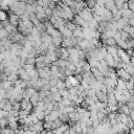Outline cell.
Here are the masks:
<instances>
[{
  "instance_id": "39",
  "label": "cell",
  "mask_w": 134,
  "mask_h": 134,
  "mask_svg": "<svg viewBox=\"0 0 134 134\" xmlns=\"http://www.w3.org/2000/svg\"><path fill=\"white\" fill-rule=\"evenodd\" d=\"M120 18H121V12H120V9H118L116 13L113 14V19H114L115 21H117V20L120 19Z\"/></svg>"
},
{
  "instance_id": "52",
  "label": "cell",
  "mask_w": 134,
  "mask_h": 134,
  "mask_svg": "<svg viewBox=\"0 0 134 134\" xmlns=\"http://www.w3.org/2000/svg\"><path fill=\"white\" fill-rule=\"evenodd\" d=\"M25 3L26 4H35L36 3V0H25Z\"/></svg>"
},
{
  "instance_id": "19",
  "label": "cell",
  "mask_w": 134,
  "mask_h": 134,
  "mask_svg": "<svg viewBox=\"0 0 134 134\" xmlns=\"http://www.w3.org/2000/svg\"><path fill=\"white\" fill-rule=\"evenodd\" d=\"M68 57H69L68 49H67V48H65V47H62V46H61V54H60V58L67 60V59H68Z\"/></svg>"
},
{
  "instance_id": "12",
  "label": "cell",
  "mask_w": 134,
  "mask_h": 134,
  "mask_svg": "<svg viewBox=\"0 0 134 134\" xmlns=\"http://www.w3.org/2000/svg\"><path fill=\"white\" fill-rule=\"evenodd\" d=\"M29 100H30V103H31V105H32L34 107H36V106H37L38 102L40 100V99H39V94H38V91H37L36 93H34V94L30 96Z\"/></svg>"
},
{
  "instance_id": "10",
  "label": "cell",
  "mask_w": 134,
  "mask_h": 134,
  "mask_svg": "<svg viewBox=\"0 0 134 134\" xmlns=\"http://www.w3.org/2000/svg\"><path fill=\"white\" fill-rule=\"evenodd\" d=\"M103 17H104V20H105V21H109V22H110V21L113 19V14H112V12H111L110 9L106 8V10H105Z\"/></svg>"
},
{
  "instance_id": "14",
  "label": "cell",
  "mask_w": 134,
  "mask_h": 134,
  "mask_svg": "<svg viewBox=\"0 0 134 134\" xmlns=\"http://www.w3.org/2000/svg\"><path fill=\"white\" fill-rule=\"evenodd\" d=\"M97 26H98V22L96 20H94V19H92V20H90L88 22V27L90 29H92V30H96L97 29Z\"/></svg>"
},
{
  "instance_id": "46",
  "label": "cell",
  "mask_w": 134,
  "mask_h": 134,
  "mask_svg": "<svg viewBox=\"0 0 134 134\" xmlns=\"http://www.w3.org/2000/svg\"><path fill=\"white\" fill-rule=\"evenodd\" d=\"M83 100H84V97H83V96H81V95H77V98L75 99V102H74V104L79 106V105H80V104H81V103H82Z\"/></svg>"
},
{
  "instance_id": "25",
  "label": "cell",
  "mask_w": 134,
  "mask_h": 134,
  "mask_svg": "<svg viewBox=\"0 0 134 134\" xmlns=\"http://www.w3.org/2000/svg\"><path fill=\"white\" fill-rule=\"evenodd\" d=\"M29 113H30V112H28V111H26V110L20 109V110H19V118H26Z\"/></svg>"
},
{
  "instance_id": "50",
  "label": "cell",
  "mask_w": 134,
  "mask_h": 134,
  "mask_svg": "<svg viewBox=\"0 0 134 134\" xmlns=\"http://www.w3.org/2000/svg\"><path fill=\"white\" fill-rule=\"evenodd\" d=\"M133 51H134V49H133V48H127V49H126V52H127V53H128L130 57H132Z\"/></svg>"
},
{
  "instance_id": "13",
  "label": "cell",
  "mask_w": 134,
  "mask_h": 134,
  "mask_svg": "<svg viewBox=\"0 0 134 134\" xmlns=\"http://www.w3.org/2000/svg\"><path fill=\"white\" fill-rule=\"evenodd\" d=\"M122 30H124V31H126V32H128L131 37H133V36H134V27H133L132 25H130V24L125 25V27L122 28Z\"/></svg>"
},
{
  "instance_id": "24",
  "label": "cell",
  "mask_w": 134,
  "mask_h": 134,
  "mask_svg": "<svg viewBox=\"0 0 134 134\" xmlns=\"http://www.w3.org/2000/svg\"><path fill=\"white\" fill-rule=\"evenodd\" d=\"M4 111H10L12 110V102L7 98L6 99V102H5V104H4V106H3V108H2Z\"/></svg>"
},
{
  "instance_id": "32",
  "label": "cell",
  "mask_w": 134,
  "mask_h": 134,
  "mask_svg": "<svg viewBox=\"0 0 134 134\" xmlns=\"http://www.w3.org/2000/svg\"><path fill=\"white\" fill-rule=\"evenodd\" d=\"M133 88H134V82H133L132 80L127 81V82H126V89H128V90L130 91V90H132Z\"/></svg>"
},
{
  "instance_id": "8",
  "label": "cell",
  "mask_w": 134,
  "mask_h": 134,
  "mask_svg": "<svg viewBox=\"0 0 134 134\" xmlns=\"http://www.w3.org/2000/svg\"><path fill=\"white\" fill-rule=\"evenodd\" d=\"M61 46L62 47H65V48H70V47H73L74 45L72 44V41H71L70 38H63L62 43H61Z\"/></svg>"
},
{
  "instance_id": "1",
  "label": "cell",
  "mask_w": 134,
  "mask_h": 134,
  "mask_svg": "<svg viewBox=\"0 0 134 134\" xmlns=\"http://www.w3.org/2000/svg\"><path fill=\"white\" fill-rule=\"evenodd\" d=\"M79 15L85 20V21H87V22H89L90 20H92L93 19V14H92V10H91V8H89L88 6H86L85 8H83L80 13H79Z\"/></svg>"
},
{
  "instance_id": "36",
  "label": "cell",
  "mask_w": 134,
  "mask_h": 134,
  "mask_svg": "<svg viewBox=\"0 0 134 134\" xmlns=\"http://www.w3.org/2000/svg\"><path fill=\"white\" fill-rule=\"evenodd\" d=\"M44 13H45L46 17H47V18H49V17L52 15V8H50L49 6H47V7H45V9H44Z\"/></svg>"
},
{
  "instance_id": "6",
  "label": "cell",
  "mask_w": 134,
  "mask_h": 134,
  "mask_svg": "<svg viewBox=\"0 0 134 134\" xmlns=\"http://www.w3.org/2000/svg\"><path fill=\"white\" fill-rule=\"evenodd\" d=\"M60 32H61V35H62L63 38H71V37H73L72 31H71L69 28H67L66 26L63 27V28L60 30Z\"/></svg>"
},
{
  "instance_id": "23",
  "label": "cell",
  "mask_w": 134,
  "mask_h": 134,
  "mask_svg": "<svg viewBox=\"0 0 134 134\" xmlns=\"http://www.w3.org/2000/svg\"><path fill=\"white\" fill-rule=\"evenodd\" d=\"M12 109H13V110H17V111H19V110L21 109V104H20V102H19V100H15V102H13V103H12Z\"/></svg>"
},
{
  "instance_id": "41",
  "label": "cell",
  "mask_w": 134,
  "mask_h": 134,
  "mask_svg": "<svg viewBox=\"0 0 134 134\" xmlns=\"http://www.w3.org/2000/svg\"><path fill=\"white\" fill-rule=\"evenodd\" d=\"M7 124H8V121H7V118H6V117H2V118H0V126H1V128L6 127Z\"/></svg>"
},
{
  "instance_id": "48",
  "label": "cell",
  "mask_w": 134,
  "mask_h": 134,
  "mask_svg": "<svg viewBox=\"0 0 134 134\" xmlns=\"http://www.w3.org/2000/svg\"><path fill=\"white\" fill-rule=\"evenodd\" d=\"M98 89H99L100 91H103V92H106V93H107V86H106L105 84H103V83H102V84L99 85V88H98Z\"/></svg>"
},
{
  "instance_id": "20",
  "label": "cell",
  "mask_w": 134,
  "mask_h": 134,
  "mask_svg": "<svg viewBox=\"0 0 134 134\" xmlns=\"http://www.w3.org/2000/svg\"><path fill=\"white\" fill-rule=\"evenodd\" d=\"M118 111H119V112H122V113H125V114L130 115V108H129L126 104L122 105L121 107H119V108H118Z\"/></svg>"
},
{
  "instance_id": "43",
  "label": "cell",
  "mask_w": 134,
  "mask_h": 134,
  "mask_svg": "<svg viewBox=\"0 0 134 134\" xmlns=\"http://www.w3.org/2000/svg\"><path fill=\"white\" fill-rule=\"evenodd\" d=\"M86 3H87V6H88L89 8H92V7H94V5L96 4L95 0H86Z\"/></svg>"
},
{
  "instance_id": "56",
  "label": "cell",
  "mask_w": 134,
  "mask_h": 134,
  "mask_svg": "<svg viewBox=\"0 0 134 134\" xmlns=\"http://www.w3.org/2000/svg\"><path fill=\"white\" fill-rule=\"evenodd\" d=\"M0 82H1V81H0Z\"/></svg>"
},
{
  "instance_id": "5",
  "label": "cell",
  "mask_w": 134,
  "mask_h": 134,
  "mask_svg": "<svg viewBox=\"0 0 134 134\" xmlns=\"http://www.w3.org/2000/svg\"><path fill=\"white\" fill-rule=\"evenodd\" d=\"M120 12H121V17H125V18H128V19H131V18L134 17V13L130 8H126V9L121 8Z\"/></svg>"
},
{
  "instance_id": "18",
  "label": "cell",
  "mask_w": 134,
  "mask_h": 134,
  "mask_svg": "<svg viewBox=\"0 0 134 134\" xmlns=\"http://www.w3.org/2000/svg\"><path fill=\"white\" fill-rule=\"evenodd\" d=\"M28 73H29V76L31 80H38L39 79V72H38V69L36 67L32 70H30Z\"/></svg>"
},
{
  "instance_id": "44",
  "label": "cell",
  "mask_w": 134,
  "mask_h": 134,
  "mask_svg": "<svg viewBox=\"0 0 134 134\" xmlns=\"http://www.w3.org/2000/svg\"><path fill=\"white\" fill-rule=\"evenodd\" d=\"M70 94H77V87L76 86H72L70 89H68Z\"/></svg>"
},
{
  "instance_id": "31",
  "label": "cell",
  "mask_w": 134,
  "mask_h": 134,
  "mask_svg": "<svg viewBox=\"0 0 134 134\" xmlns=\"http://www.w3.org/2000/svg\"><path fill=\"white\" fill-rule=\"evenodd\" d=\"M52 98H53L54 102H61V100H62V96H61V94H60L59 91L52 93Z\"/></svg>"
},
{
  "instance_id": "7",
  "label": "cell",
  "mask_w": 134,
  "mask_h": 134,
  "mask_svg": "<svg viewBox=\"0 0 134 134\" xmlns=\"http://www.w3.org/2000/svg\"><path fill=\"white\" fill-rule=\"evenodd\" d=\"M73 37L75 38H81V39H84V32H83V27L82 26H77L73 31Z\"/></svg>"
},
{
  "instance_id": "55",
  "label": "cell",
  "mask_w": 134,
  "mask_h": 134,
  "mask_svg": "<svg viewBox=\"0 0 134 134\" xmlns=\"http://www.w3.org/2000/svg\"><path fill=\"white\" fill-rule=\"evenodd\" d=\"M0 130H1V126H0Z\"/></svg>"
},
{
  "instance_id": "49",
  "label": "cell",
  "mask_w": 134,
  "mask_h": 134,
  "mask_svg": "<svg viewBox=\"0 0 134 134\" xmlns=\"http://www.w3.org/2000/svg\"><path fill=\"white\" fill-rule=\"evenodd\" d=\"M65 87H66V89H70V88L72 87V84H71L67 79L65 80Z\"/></svg>"
},
{
  "instance_id": "53",
  "label": "cell",
  "mask_w": 134,
  "mask_h": 134,
  "mask_svg": "<svg viewBox=\"0 0 134 134\" xmlns=\"http://www.w3.org/2000/svg\"><path fill=\"white\" fill-rule=\"evenodd\" d=\"M131 80L134 82V73H133V74H131Z\"/></svg>"
},
{
  "instance_id": "28",
  "label": "cell",
  "mask_w": 134,
  "mask_h": 134,
  "mask_svg": "<svg viewBox=\"0 0 134 134\" xmlns=\"http://www.w3.org/2000/svg\"><path fill=\"white\" fill-rule=\"evenodd\" d=\"M57 88L59 90H62V89H65V81L63 80H58V83H57Z\"/></svg>"
},
{
  "instance_id": "22",
  "label": "cell",
  "mask_w": 134,
  "mask_h": 134,
  "mask_svg": "<svg viewBox=\"0 0 134 134\" xmlns=\"http://www.w3.org/2000/svg\"><path fill=\"white\" fill-rule=\"evenodd\" d=\"M116 45H117L118 47L122 48V49H127V48H128V46H127V42L124 41V40H121V39H119L118 41H116Z\"/></svg>"
},
{
  "instance_id": "38",
  "label": "cell",
  "mask_w": 134,
  "mask_h": 134,
  "mask_svg": "<svg viewBox=\"0 0 134 134\" xmlns=\"http://www.w3.org/2000/svg\"><path fill=\"white\" fill-rule=\"evenodd\" d=\"M1 82L3 83V87H4V89H7V88H9V87L13 86V83H12L10 81H8V80H6V81H1Z\"/></svg>"
},
{
  "instance_id": "51",
  "label": "cell",
  "mask_w": 134,
  "mask_h": 134,
  "mask_svg": "<svg viewBox=\"0 0 134 134\" xmlns=\"http://www.w3.org/2000/svg\"><path fill=\"white\" fill-rule=\"evenodd\" d=\"M61 1H62L64 4H66V5H68V6H69V5L71 4V1H72V0H61Z\"/></svg>"
},
{
  "instance_id": "27",
  "label": "cell",
  "mask_w": 134,
  "mask_h": 134,
  "mask_svg": "<svg viewBox=\"0 0 134 134\" xmlns=\"http://www.w3.org/2000/svg\"><path fill=\"white\" fill-rule=\"evenodd\" d=\"M62 104L64 106H70V105L73 104V102L69 97H62Z\"/></svg>"
},
{
  "instance_id": "15",
  "label": "cell",
  "mask_w": 134,
  "mask_h": 134,
  "mask_svg": "<svg viewBox=\"0 0 134 134\" xmlns=\"http://www.w3.org/2000/svg\"><path fill=\"white\" fill-rule=\"evenodd\" d=\"M65 26L67 27V28H69L71 31H73L76 27H77V25L73 22V20H68V21H66V24H65Z\"/></svg>"
},
{
  "instance_id": "17",
  "label": "cell",
  "mask_w": 134,
  "mask_h": 134,
  "mask_svg": "<svg viewBox=\"0 0 134 134\" xmlns=\"http://www.w3.org/2000/svg\"><path fill=\"white\" fill-rule=\"evenodd\" d=\"M62 40H63V37H52L51 43L53 45H55L57 47H60L61 46V43H62Z\"/></svg>"
},
{
  "instance_id": "30",
  "label": "cell",
  "mask_w": 134,
  "mask_h": 134,
  "mask_svg": "<svg viewBox=\"0 0 134 134\" xmlns=\"http://www.w3.org/2000/svg\"><path fill=\"white\" fill-rule=\"evenodd\" d=\"M38 94H39L40 100H44L46 98V91L45 90H38Z\"/></svg>"
},
{
  "instance_id": "4",
  "label": "cell",
  "mask_w": 134,
  "mask_h": 134,
  "mask_svg": "<svg viewBox=\"0 0 134 134\" xmlns=\"http://www.w3.org/2000/svg\"><path fill=\"white\" fill-rule=\"evenodd\" d=\"M10 39H12V41H13V42H17V43H20L21 41H23V40L25 39V36H24L22 32H20V31H17L15 35H13V36L10 37Z\"/></svg>"
},
{
  "instance_id": "29",
  "label": "cell",
  "mask_w": 134,
  "mask_h": 134,
  "mask_svg": "<svg viewBox=\"0 0 134 134\" xmlns=\"http://www.w3.org/2000/svg\"><path fill=\"white\" fill-rule=\"evenodd\" d=\"M129 38H131V36H130L128 32H126V31H124V30H120V39H121V40L127 41Z\"/></svg>"
},
{
  "instance_id": "42",
  "label": "cell",
  "mask_w": 134,
  "mask_h": 134,
  "mask_svg": "<svg viewBox=\"0 0 134 134\" xmlns=\"http://www.w3.org/2000/svg\"><path fill=\"white\" fill-rule=\"evenodd\" d=\"M35 67H36L35 65H30V64H24V66H23V68H24L27 72H29L30 70H32Z\"/></svg>"
},
{
  "instance_id": "11",
  "label": "cell",
  "mask_w": 134,
  "mask_h": 134,
  "mask_svg": "<svg viewBox=\"0 0 134 134\" xmlns=\"http://www.w3.org/2000/svg\"><path fill=\"white\" fill-rule=\"evenodd\" d=\"M66 79H67V80L72 84V86H79V85H80V83H81V82L75 77V75H74V74L69 75V76H67Z\"/></svg>"
},
{
  "instance_id": "34",
  "label": "cell",
  "mask_w": 134,
  "mask_h": 134,
  "mask_svg": "<svg viewBox=\"0 0 134 134\" xmlns=\"http://www.w3.org/2000/svg\"><path fill=\"white\" fill-rule=\"evenodd\" d=\"M45 54H39L36 57V63H45Z\"/></svg>"
},
{
  "instance_id": "54",
  "label": "cell",
  "mask_w": 134,
  "mask_h": 134,
  "mask_svg": "<svg viewBox=\"0 0 134 134\" xmlns=\"http://www.w3.org/2000/svg\"><path fill=\"white\" fill-rule=\"evenodd\" d=\"M1 72H2V69H1V68H0V73H1Z\"/></svg>"
},
{
  "instance_id": "37",
  "label": "cell",
  "mask_w": 134,
  "mask_h": 134,
  "mask_svg": "<svg viewBox=\"0 0 134 134\" xmlns=\"http://www.w3.org/2000/svg\"><path fill=\"white\" fill-rule=\"evenodd\" d=\"M25 64H30V65H36V58H26Z\"/></svg>"
},
{
  "instance_id": "40",
  "label": "cell",
  "mask_w": 134,
  "mask_h": 134,
  "mask_svg": "<svg viewBox=\"0 0 134 134\" xmlns=\"http://www.w3.org/2000/svg\"><path fill=\"white\" fill-rule=\"evenodd\" d=\"M90 68H91V66H90V64L86 61L85 63H84V65L82 66V69H83V71H90Z\"/></svg>"
},
{
  "instance_id": "33",
  "label": "cell",
  "mask_w": 134,
  "mask_h": 134,
  "mask_svg": "<svg viewBox=\"0 0 134 134\" xmlns=\"http://www.w3.org/2000/svg\"><path fill=\"white\" fill-rule=\"evenodd\" d=\"M0 133H6V134H8V133H14V130H12V129H10L8 126H6V127L1 128Z\"/></svg>"
},
{
  "instance_id": "35",
  "label": "cell",
  "mask_w": 134,
  "mask_h": 134,
  "mask_svg": "<svg viewBox=\"0 0 134 134\" xmlns=\"http://www.w3.org/2000/svg\"><path fill=\"white\" fill-rule=\"evenodd\" d=\"M59 92H60V94H61V96L62 97H68V95H69V91H68V89H62V90H59Z\"/></svg>"
},
{
  "instance_id": "21",
  "label": "cell",
  "mask_w": 134,
  "mask_h": 134,
  "mask_svg": "<svg viewBox=\"0 0 134 134\" xmlns=\"http://www.w3.org/2000/svg\"><path fill=\"white\" fill-rule=\"evenodd\" d=\"M124 69H125L127 72H129L130 74H133V73H134V66H133L131 63H127Z\"/></svg>"
},
{
  "instance_id": "45",
  "label": "cell",
  "mask_w": 134,
  "mask_h": 134,
  "mask_svg": "<svg viewBox=\"0 0 134 134\" xmlns=\"http://www.w3.org/2000/svg\"><path fill=\"white\" fill-rule=\"evenodd\" d=\"M128 7L134 13V0H128Z\"/></svg>"
},
{
  "instance_id": "3",
  "label": "cell",
  "mask_w": 134,
  "mask_h": 134,
  "mask_svg": "<svg viewBox=\"0 0 134 134\" xmlns=\"http://www.w3.org/2000/svg\"><path fill=\"white\" fill-rule=\"evenodd\" d=\"M19 21H20V16L16 15L15 13H9V16H8V22L15 26H17L19 24Z\"/></svg>"
},
{
  "instance_id": "16",
  "label": "cell",
  "mask_w": 134,
  "mask_h": 134,
  "mask_svg": "<svg viewBox=\"0 0 134 134\" xmlns=\"http://www.w3.org/2000/svg\"><path fill=\"white\" fill-rule=\"evenodd\" d=\"M115 88H117V89H119V90L126 89V82H125L124 80H121L120 77H118V79H117V84H116V87H115Z\"/></svg>"
},
{
  "instance_id": "26",
  "label": "cell",
  "mask_w": 134,
  "mask_h": 134,
  "mask_svg": "<svg viewBox=\"0 0 134 134\" xmlns=\"http://www.w3.org/2000/svg\"><path fill=\"white\" fill-rule=\"evenodd\" d=\"M59 118H60V119H61L63 122H68V120H69L68 114H67V113H63V112H61V113H60Z\"/></svg>"
},
{
  "instance_id": "47",
  "label": "cell",
  "mask_w": 134,
  "mask_h": 134,
  "mask_svg": "<svg viewBox=\"0 0 134 134\" xmlns=\"http://www.w3.org/2000/svg\"><path fill=\"white\" fill-rule=\"evenodd\" d=\"M5 19H6V14L3 12V9H1V8H0V21L5 20Z\"/></svg>"
},
{
  "instance_id": "9",
  "label": "cell",
  "mask_w": 134,
  "mask_h": 134,
  "mask_svg": "<svg viewBox=\"0 0 134 134\" xmlns=\"http://www.w3.org/2000/svg\"><path fill=\"white\" fill-rule=\"evenodd\" d=\"M117 48H118V46H117V45L107 46V52H108L109 54H111V55L114 58V57L118 55V54H117Z\"/></svg>"
},
{
  "instance_id": "2",
  "label": "cell",
  "mask_w": 134,
  "mask_h": 134,
  "mask_svg": "<svg viewBox=\"0 0 134 134\" xmlns=\"http://www.w3.org/2000/svg\"><path fill=\"white\" fill-rule=\"evenodd\" d=\"M20 104H21V109L26 110V111H28V112H32L34 106L31 105V103H30V100H29V99L22 98V99L20 100Z\"/></svg>"
}]
</instances>
